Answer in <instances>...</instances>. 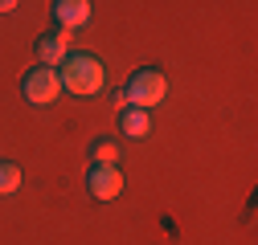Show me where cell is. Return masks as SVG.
Returning a JSON list of instances; mask_svg holds the SVG:
<instances>
[{"label": "cell", "mask_w": 258, "mask_h": 245, "mask_svg": "<svg viewBox=\"0 0 258 245\" xmlns=\"http://www.w3.org/2000/svg\"><path fill=\"white\" fill-rule=\"evenodd\" d=\"M119 131H123L127 139H144V135L152 131L148 110H140V106H123V110H119Z\"/></svg>", "instance_id": "52a82bcc"}, {"label": "cell", "mask_w": 258, "mask_h": 245, "mask_svg": "<svg viewBox=\"0 0 258 245\" xmlns=\"http://www.w3.org/2000/svg\"><path fill=\"white\" fill-rule=\"evenodd\" d=\"M90 160H94V164H115V160H119L115 139H94V143H90Z\"/></svg>", "instance_id": "9c48e42d"}, {"label": "cell", "mask_w": 258, "mask_h": 245, "mask_svg": "<svg viewBox=\"0 0 258 245\" xmlns=\"http://www.w3.org/2000/svg\"><path fill=\"white\" fill-rule=\"evenodd\" d=\"M33 53H37V66H53L57 70L61 57L70 53V29H49V33H41Z\"/></svg>", "instance_id": "5b68a950"}, {"label": "cell", "mask_w": 258, "mask_h": 245, "mask_svg": "<svg viewBox=\"0 0 258 245\" xmlns=\"http://www.w3.org/2000/svg\"><path fill=\"white\" fill-rule=\"evenodd\" d=\"M57 78H61V90H70V94H78V98L103 94V86H107L103 61L94 57V53H86V49H70L66 57H61Z\"/></svg>", "instance_id": "6da1fadb"}, {"label": "cell", "mask_w": 258, "mask_h": 245, "mask_svg": "<svg viewBox=\"0 0 258 245\" xmlns=\"http://www.w3.org/2000/svg\"><path fill=\"white\" fill-rule=\"evenodd\" d=\"M21 188V168L9 164V160H0V196H13Z\"/></svg>", "instance_id": "ba28073f"}, {"label": "cell", "mask_w": 258, "mask_h": 245, "mask_svg": "<svg viewBox=\"0 0 258 245\" xmlns=\"http://www.w3.org/2000/svg\"><path fill=\"white\" fill-rule=\"evenodd\" d=\"M21 94L29 106H49L57 94H61V78L53 66H33L25 78H21Z\"/></svg>", "instance_id": "3957f363"}, {"label": "cell", "mask_w": 258, "mask_h": 245, "mask_svg": "<svg viewBox=\"0 0 258 245\" xmlns=\"http://www.w3.org/2000/svg\"><path fill=\"white\" fill-rule=\"evenodd\" d=\"M86 188H90L94 200H115V196L123 192V172H119L115 164H94V168L86 172Z\"/></svg>", "instance_id": "277c9868"}, {"label": "cell", "mask_w": 258, "mask_h": 245, "mask_svg": "<svg viewBox=\"0 0 258 245\" xmlns=\"http://www.w3.org/2000/svg\"><path fill=\"white\" fill-rule=\"evenodd\" d=\"M49 17L57 29H82L90 21V0H53Z\"/></svg>", "instance_id": "8992f818"}, {"label": "cell", "mask_w": 258, "mask_h": 245, "mask_svg": "<svg viewBox=\"0 0 258 245\" xmlns=\"http://www.w3.org/2000/svg\"><path fill=\"white\" fill-rule=\"evenodd\" d=\"M17 5H21V0H0V13H13Z\"/></svg>", "instance_id": "30bf717a"}, {"label": "cell", "mask_w": 258, "mask_h": 245, "mask_svg": "<svg viewBox=\"0 0 258 245\" xmlns=\"http://www.w3.org/2000/svg\"><path fill=\"white\" fill-rule=\"evenodd\" d=\"M127 106H140V110H152V106H160L164 102V94H168V78L160 74V70H136L132 74V82H127Z\"/></svg>", "instance_id": "7a4b0ae2"}]
</instances>
